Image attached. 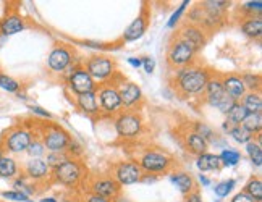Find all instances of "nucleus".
<instances>
[{
  "instance_id": "c85d7f7f",
  "label": "nucleus",
  "mask_w": 262,
  "mask_h": 202,
  "mask_svg": "<svg viewBox=\"0 0 262 202\" xmlns=\"http://www.w3.org/2000/svg\"><path fill=\"white\" fill-rule=\"evenodd\" d=\"M248 117V110L241 105V102H235L230 107V110L225 114V121L231 126H238L243 123V120Z\"/></svg>"
},
{
  "instance_id": "09e8293b",
  "label": "nucleus",
  "mask_w": 262,
  "mask_h": 202,
  "mask_svg": "<svg viewBox=\"0 0 262 202\" xmlns=\"http://www.w3.org/2000/svg\"><path fill=\"white\" fill-rule=\"evenodd\" d=\"M81 44L89 47V49H96V50H107V49L112 47V46H107L104 42H97V40H84V42H81Z\"/></svg>"
},
{
  "instance_id": "a18cd8bd",
  "label": "nucleus",
  "mask_w": 262,
  "mask_h": 202,
  "mask_svg": "<svg viewBox=\"0 0 262 202\" xmlns=\"http://www.w3.org/2000/svg\"><path fill=\"white\" fill-rule=\"evenodd\" d=\"M65 154H67L70 159H79V157H83L84 149H83L81 144L78 143V141H75V139L72 138V141H70V144H68V147H67V150H65Z\"/></svg>"
},
{
  "instance_id": "e433bc0d",
  "label": "nucleus",
  "mask_w": 262,
  "mask_h": 202,
  "mask_svg": "<svg viewBox=\"0 0 262 202\" xmlns=\"http://www.w3.org/2000/svg\"><path fill=\"white\" fill-rule=\"evenodd\" d=\"M235 186H236V179H235V178H228V179L220 181V183H217V185L214 186V193H215V196L222 200V199L228 197L231 193H233Z\"/></svg>"
},
{
  "instance_id": "f3484780",
  "label": "nucleus",
  "mask_w": 262,
  "mask_h": 202,
  "mask_svg": "<svg viewBox=\"0 0 262 202\" xmlns=\"http://www.w3.org/2000/svg\"><path fill=\"white\" fill-rule=\"evenodd\" d=\"M50 167L46 164L44 159H28L21 167V175L33 181L36 185L50 183Z\"/></svg>"
},
{
  "instance_id": "a211bd4d",
  "label": "nucleus",
  "mask_w": 262,
  "mask_h": 202,
  "mask_svg": "<svg viewBox=\"0 0 262 202\" xmlns=\"http://www.w3.org/2000/svg\"><path fill=\"white\" fill-rule=\"evenodd\" d=\"M220 81L227 96L233 100V102H239L248 93L239 73H224V75H220Z\"/></svg>"
},
{
  "instance_id": "c9c22d12",
  "label": "nucleus",
  "mask_w": 262,
  "mask_h": 202,
  "mask_svg": "<svg viewBox=\"0 0 262 202\" xmlns=\"http://www.w3.org/2000/svg\"><path fill=\"white\" fill-rule=\"evenodd\" d=\"M228 136H230L231 139H233L236 144H241V146H245V144L249 143V141H253V139H254V136L251 134L249 131H246L241 125H238V126H231L230 131H228Z\"/></svg>"
},
{
  "instance_id": "8fccbe9b",
  "label": "nucleus",
  "mask_w": 262,
  "mask_h": 202,
  "mask_svg": "<svg viewBox=\"0 0 262 202\" xmlns=\"http://www.w3.org/2000/svg\"><path fill=\"white\" fill-rule=\"evenodd\" d=\"M230 202H256L251 196H248L245 191H239V193H236L233 197L230 199Z\"/></svg>"
},
{
  "instance_id": "603ef678",
  "label": "nucleus",
  "mask_w": 262,
  "mask_h": 202,
  "mask_svg": "<svg viewBox=\"0 0 262 202\" xmlns=\"http://www.w3.org/2000/svg\"><path fill=\"white\" fill-rule=\"evenodd\" d=\"M160 176L157 175H150V173H143V176H141V181L139 183H143V185H156L157 181H159Z\"/></svg>"
},
{
  "instance_id": "49530a36",
  "label": "nucleus",
  "mask_w": 262,
  "mask_h": 202,
  "mask_svg": "<svg viewBox=\"0 0 262 202\" xmlns=\"http://www.w3.org/2000/svg\"><path fill=\"white\" fill-rule=\"evenodd\" d=\"M29 112H31L34 117H39V118H44V120H52L54 115L49 112V110H46L44 107L41 105H28Z\"/></svg>"
},
{
  "instance_id": "37998d69",
  "label": "nucleus",
  "mask_w": 262,
  "mask_h": 202,
  "mask_svg": "<svg viewBox=\"0 0 262 202\" xmlns=\"http://www.w3.org/2000/svg\"><path fill=\"white\" fill-rule=\"evenodd\" d=\"M0 196H2L5 200H12V202H28L29 199H31L29 196H26L25 193H21V191H15V189L2 191Z\"/></svg>"
},
{
  "instance_id": "9b49d317",
  "label": "nucleus",
  "mask_w": 262,
  "mask_h": 202,
  "mask_svg": "<svg viewBox=\"0 0 262 202\" xmlns=\"http://www.w3.org/2000/svg\"><path fill=\"white\" fill-rule=\"evenodd\" d=\"M63 79H65V86L68 89V93L73 94L75 97L86 94V93H93L97 87V84L94 83V79L89 76L83 63L70 66L68 72L63 75Z\"/></svg>"
},
{
  "instance_id": "9d476101",
  "label": "nucleus",
  "mask_w": 262,
  "mask_h": 202,
  "mask_svg": "<svg viewBox=\"0 0 262 202\" xmlns=\"http://www.w3.org/2000/svg\"><path fill=\"white\" fill-rule=\"evenodd\" d=\"M196 49L186 40L175 36L167 47V63L172 70H178L196 63Z\"/></svg>"
},
{
  "instance_id": "4468645a",
  "label": "nucleus",
  "mask_w": 262,
  "mask_h": 202,
  "mask_svg": "<svg viewBox=\"0 0 262 202\" xmlns=\"http://www.w3.org/2000/svg\"><path fill=\"white\" fill-rule=\"evenodd\" d=\"M112 176L120 186L138 185L143 176V170L136 160H120L112 167Z\"/></svg>"
},
{
  "instance_id": "aec40b11",
  "label": "nucleus",
  "mask_w": 262,
  "mask_h": 202,
  "mask_svg": "<svg viewBox=\"0 0 262 202\" xmlns=\"http://www.w3.org/2000/svg\"><path fill=\"white\" fill-rule=\"evenodd\" d=\"M26 28H28L26 19L16 12L7 13L4 18H0V36L2 37L19 34V33H23Z\"/></svg>"
},
{
  "instance_id": "c03bdc74",
  "label": "nucleus",
  "mask_w": 262,
  "mask_h": 202,
  "mask_svg": "<svg viewBox=\"0 0 262 202\" xmlns=\"http://www.w3.org/2000/svg\"><path fill=\"white\" fill-rule=\"evenodd\" d=\"M67 159H70V157L65 152H62V154H58V152H47V157L44 160H46V164L50 167V170H52V168L58 167L60 164H63Z\"/></svg>"
},
{
  "instance_id": "4d7b16f0",
  "label": "nucleus",
  "mask_w": 262,
  "mask_h": 202,
  "mask_svg": "<svg viewBox=\"0 0 262 202\" xmlns=\"http://www.w3.org/2000/svg\"><path fill=\"white\" fill-rule=\"evenodd\" d=\"M230 128H231V125H230V123H227V121L224 120V123H222V131H224V133H227V134H228Z\"/></svg>"
},
{
  "instance_id": "1a4fd4ad",
  "label": "nucleus",
  "mask_w": 262,
  "mask_h": 202,
  "mask_svg": "<svg viewBox=\"0 0 262 202\" xmlns=\"http://www.w3.org/2000/svg\"><path fill=\"white\" fill-rule=\"evenodd\" d=\"M36 134L41 138L47 152L62 154L67 150L70 141H72V136H70L68 131L57 123H52V121L41 125V129H39V133Z\"/></svg>"
},
{
  "instance_id": "dca6fc26",
  "label": "nucleus",
  "mask_w": 262,
  "mask_h": 202,
  "mask_svg": "<svg viewBox=\"0 0 262 202\" xmlns=\"http://www.w3.org/2000/svg\"><path fill=\"white\" fill-rule=\"evenodd\" d=\"M149 23H150V13H149L147 5L144 4L141 7L139 15L125 28V31L122 34V42H135V40L141 39L146 34Z\"/></svg>"
},
{
  "instance_id": "0e129e2a",
  "label": "nucleus",
  "mask_w": 262,
  "mask_h": 202,
  "mask_svg": "<svg viewBox=\"0 0 262 202\" xmlns=\"http://www.w3.org/2000/svg\"><path fill=\"white\" fill-rule=\"evenodd\" d=\"M28 202H34V200H33V199H29V200H28Z\"/></svg>"
},
{
  "instance_id": "ea45409f",
  "label": "nucleus",
  "mask_w": 262,
  "mask_h": 202,
  "mask_svg": "<svg viewBox=\"0 0 262 202\" xmlns=\"http://www.w3.org/2000/svg\"><path fill=\"white\" fill-rule=\"evenodd\" d=\"M189 0H183L180 5H178V8L175 10V12L172 13V16L168 18V21H167V28L168 29H175L177 26H178V23H180V19L183 18V15H185V12H186V8L189 7Z\"/></svg>"
},
{
  "instance_id": "680f3d73",
  "label": "nucleus",
  "mask_w": 262,
  "mask_h": 202,
  "mask_svg": "<svg viewBox=\"0 0 262 202\" xmlns=\"http://www.w3.org/2000/svg\"><path fill=\"white\" fill-rule=\"evenodd\" d=\"M4 155H5V154H4V150H2V149H0V159H2Z\"/></svg>"
},
{
  "instance_id": "cd10ccee",
  "label": "nucleus",
  "mask_w": 262,
  "mask_h": 202,
  "mask_svg": "<svg viewBox=\"0 0 262 202\" xmlns=\"http://www.w3.org/2000/svg\"><path fill=\"white\" fill-rule=\"evenodd\" d=\"M241 105H243L248 114H262V97H260V93H248L245 94V97L239 100Z\"/></svg>"
},
{
  "instance_id": "393cba45",
  "label": "nucleus",
  "mask_w": 262,
  "mask_h": 202,
  "mask_svg": "<svg viewBox=\"0 0 262 202\" xmlns=\"http://www.w3.org/2000/svg\"><path fill=\"white\" fill-rule=\"evenodd\" d=\"M239 29L248 39H260L262 36V16H245L239 23Z\"/></svg>"
},
{
  "instance_id": "bb28decb",
  "label": "nucleus",
  "mask_w": 262,
  "mask_h": 202,
  "mask_svg": "<svg viewBox=\"0 0 262 202\" xmlns=\"http://www.w3.org/2000/svg\"><path fill=\"white\" fill-rule=\"evenodd\" d=\"M260 134L254 136L253 141H249L248 144H245V152L249 157L251 164L256 168H262V144H260Z\"/></svg>"
},
{
  "instance_id": "69168bd1",
  "label": "nucleus",
  "mask_w": 262,
  "mask_h": 202,
  "mask_svg": "<svg viewBox=\"0 0 262 202\" xmlns=\"http://www.w3.org/2000/svg\"><path fill=\"white\" fill-rule=\"evenodd\" d=\"M0 202H5V200H2V199H0Z\"/></svg>"
},
{
  "instance_id": "5fc2aeb1",
  "label": "nucleus",
  "mask_w": 262,
  "mask_h": 202,
  "mask_svg": "<svg viewBox=\"0 0 262 202\" xmlns=\"http://www.w3.org/2000/svg\"><path fill=\"white\" fill-rule=\"evenodd\" d=\"M198 181H199V185H203L204 188H207V186L212 185V179H210V178H209L207 175H204V173H199Z\"/></svg>"
},
{
  "instance_id": "f8f14e48",
  "label": "nucleus",
  "mask_w": 262,
  "mask_h": 202,
  "mask_svg": "<svg viewBox=\"0 0 262 202\" xmlns=\"http://www.w3.org/2000/svg\"><path fill=\"white\" fill-rule=\"evenodd\" d=\"M203 97H204V102L207 105L217 108L219 112H222L224 115L228 112L230 107L235 104L233 100H231L227 96L225 91H224V86H222V81H220V75L219 73H212V76L209 78Z\"/></svg>"
},
{
  "instance_id": "412c9836",
  "label": "nucleus",
  "mask_w": 262,
  "mask_h": 202,
  "mask_svg": "<svg viewBox=\"0 0 262 202\" xmlns=\"http://www.w3.org/2000/svg\"><path fill=\"white\" fill-rule=\"evenodd\" d=\"M75 105L81 114H84L89 118H100V108L97 102L96 91L93 93H86L75 97Z\"/></svg>"
},
{
  "instance_id": "473e14b6",
  "label": "nucleus",
  "mask_w": 262,
  "mask_h": 202,
  "mask_svg": "<svg viewBox=\"0 0 262 202\" xmlns=\"http://www.w3.org/2000/svg\"><path fill=\"white\" fill-rule=\"evenodd\" d=\"M0 89L7 91L10 94H18L23 91V84H21V81H18L16 78L0 72Z\"/></svg>"
},
{
  "instance_id": "a19ab883",
  "label": "nucleus",
  "mask_w": 262,
  "mask_h": 202,
  "mask_svg": "<svg viewBox=\"0 0 262 202\" xmlns=\"http://www.w3.org/2000/svg\"><path fill=\"white\" fill-rule=\"evenodd\" d=\"M241 79H243L246 91H251V93H260V76L256 73H243L241 75Z\"/></svg>"
},
{
  "instance_id": "b1692460",
  "label": "nucleus",
  "mask_w": 262,
  "mask_h": 202,
  "mask_svg": "<svg viewBox=\"0 0 262 202\" xmlns=\"http://www.w3.org/2000/svg\"><path fill=\"white\" fill-rule=\"evenodd\" d=\"M196 168L201 171V173H217L222 168V164H220V159H219V154H212V152H204L196 157Z\"/></svg>"
},
{
  "instance_id": "58836bf2",
  "label": "nucleus",
  "mask_w": 262,
  "mask_h": 202,
  "mask_svg": "<svg viewBox=\"0 0 262 202\" xmlns=\"http://www.w3.org/2000/svg\"><path fill=\"white\" fill-rule=\"evenodd\" d=\"M46 147H44V144H42V141H41V138H39L37 134L34 136V139L31 141V144L28 146V149H26V152L25 154H28V157L29 159H42L44 155H46Z\"/></svg>"
},
{
  "instance_id": "864d4df0",
  "label": "nucleus",
  "mask_w": 262,
  "mask_h": 202,
  "mask_svg": "<svg viewBox=\"0 0 262 202\" xmlns=\"http://www.w3.org/2000/svg\"><path fill=\"white\" fill-rule=\"evenodd\" d=\"M83 202H112V200H108V199H104V197H100L97 194H93V193H88L84 196V200Z\"/></svg>"
},
{
  "instance_id": "f704fd0d",
  "label": "nucleus",
  "mask_w": 262,
  "mask_h": 202,
  "mask_svg": "<svg viewBox=\"0 0 262 202\" xmlns=\"http://www.w3.org/2000/svg\"><path fill=\"white\" fill-rule=\"evenodd\" d=\"M241 126H243L246 131H249L253 136L260 134V131H262V114H248V117L243 120Z\"/></svg>"
},
{
  "instance_id": "f257e3e1",
  "label": "nucleus",
  "mask_w": 262,
  "mask_h": 202,
  "mask_svg": "<svg viewBox=\"0 0 262 202\" xmlns=\"http://www.w3.org/2000/svg\"><path fill=\"white\" fill-rule=\"evenodd\" d=\"M214 72L209 68L193 63L183 68L175 70V75L172 78V86L175 93L183 99H196L204 94L209 78L212 76Z\"/></svg>"
},
{
  "instance_id": "de8ad7c7",
  "label": "nucleus",
  "mask_w": 262,
  "mask_h": 202,
  "mask_svg": "<svg viewBox=\"0 0 262 202\" xmlns=\"http://www.w3.org/2000/svg\"><path fill=\"white\" fill-rule=\"evenodd\" d=\"M141 60H143V65H141V68H144V72L147 75H152L154 70H156V58H152V57H141Z\"/></svg>"
},
{
  "instance_id": "e2e57ef3",
  "label": "nucleus",
  "mask_w": 262,
  "mask_h": 202,
  "mask_svg": "<svg viewBox=\"0 0 262 202\" xmlns=\"http://www.w3.org/2000/svg\"><path fill=\"white\" fill-rule=\"evenodd\" d=\"M214 202H222V200H220V199H217V200H214Z\"/></svg>"
},
{
  "instance_id": "052dcab7",
  "label": "nucleus",
  "mask_w": 262,
  "mask_h": 202,
  "mask_svg": "<svg viewBox=\"0 0 262 202\" xmlns=\"http://www.w3.org/2000/svg\"><path fill=\"white\" fill-rule=\"evenodd\" d=\"M60 202H75V200H72V199H63V200H60Z\"/></svg>"
},
{
  "instance_id": "3c124183",
  "label": "nucleus",
  "mask_w": 262,
  "mask_h": 202,
  "mask_svg": "<svg viewBox=\"0 0 262 202\" xmlns=\"http://www.w3.org/2000/svg\"><path fill=\"white\" fill-rule=\"evenodd\" d=\"M183 202H204V200H203V196H201V193H199V189H194V191H191L189 194L185 196Z\"/></svg>"
},
{
  "instance_id": "c756f323",
  "label": "nucleus",
  "mask_w": 262,
  "mask_h": 202,
  "mask_svg": "<svg viewBox=\"0 0 262 202\" xmlns=\"http://www.w3.org/2000/svg\"><path fill=\"white\" fill-rule=\"evenodd\" d=\"M230 4L231 2H227V0H204V2H201V8H204L206 12L212 13V15H217V16H224L225 12L230 8Z\"/></svg>"
},
{
  "instance_id": "4c0bfd02",
  "label": "nucleus",
  "mask_w": 262,
  "mask_h": 202,
  "mask_svg": "<svg viewBox=\"0 0 262 202\" xmlns=\"http://www.w3.org/2000/svg\"><path fill=\"white\" fill-rule=\"evenodd\" d=\"M196 134H199L201 138H204L207 143H214V141H217V133L214 131V128H210L209 125L203 123V121H196V123L193 125V129Z\"/></svg>"
},
{
  "instance_id": "39448f33",
  "label": "nucleus",
  "mask_w": 262,
  "mask_h": 202,
  "mask_svg": "<svg viewBox=\"0 0 262 202\" xmlns=\"http://www.w3.org/2000/svg\"><path fill=\"white\" fill-rule=\"evenodd\" d=\"M114 128L120 139L135 141L144 133V118L138 110H122L114 118Z\"/></svg>"
},
{
  "instance_id": "7c9ffc66",
  "label": "nucleus",
  "mask_w": 262,
  "mask_h": 202,
  "mask_svg": "<svg viewBox=\"0 0 262 202\" xmlns=\"http://www.w3.org/2000/svg\"><path fill=\"white\" fill-rule=\"evenodd\" d=\"M12 181H13V189H15V191H21V193H25V194L29 196V197L39 193L37 185L33 183V181H29L28 178H25L23 175L16 176V178L12 179Z\"/></svg>"
},
{
  "instance_id": "423d86ee",
  "label": "nucleus",
  "mask_w": 262,
  "mask_h": 202,
  "mask_svg": "<svg viewBox=\"0 0 262 202\" xmlns=\"http://www.w3.org/2000/svg\"><path fill=\"white\" fill-rule=\"evenodd\" d=\"M83 66L86 68V72L94 79V83L97 86L108 83V81H114L120 75L115 60L112 57L102 55V54L91 55L83 62Z\"/></svg>"
},
{
  "instance_id": "bf43d9fd",
  "label": "nucleus",
  "mask_w": 262,
  "mask_h": 202,
  "mask_svg": "<svg viewBox=\"0 0 262 202\" xmlns=\"http://www.w3.org/2000/svg\"><path fill=\"white\" fill-rule=\"evenodd\" d=\"M41 202H58V200L55 197H42Z\"/></svg>"
},
{
  "instance_id": "a878e982",
  "label": "nucleus",
  "mask_w": 262,
  "mask_h": 202,
  "mask_svg": "<svg viewBox=\"0 0 262 202\" xmlns=\"http://www.w3.org/2000/svg\"><path fill=\"white\" fill-rule=\"evenodd\" d=\"M21 175V165L12 155H4L0 159V178L2 179H15Z\"/></svg>"
},
{
  "instance_id": "4be33fe9",
  "label": "nucleus",
  "mask_w": 262,
  "mask_h": 202,
  "mask_svg": "<svg viewBox=\"0 0 262 202\" xmlns=\"http://www.w3.org/2000/svg\"><path fill=\"white\" fill-rule=\"evenodd\" d=\"M168 179H170V183H172L183 196L189 194L191 191L198 189L196 179L191 176L189 173H186V171H183V170L173 171V173L168 176Z\"/></svg>"
},
{
  "instance_id": "20e7f679",
  "label": "nucleus",
  "mask_w": 262,
  "mask_h": 202,
  "mask_svg": "<svg viewBox=\"0 0 262 202\" xmlns=\"http://www.w3.org/2000/svg\"><path fill=\"white\" fill-rule=\"evenodd\" d=\"M143 173H150V175H164L175 167V159L170 155L167 150L157 149V147H149L143 154L139 155L136 160Z\"/></svg>"
},
{
  "instance_id": "2f4dec72",
  "label": "nucleus",
  "mask_w": 262,
  "mask_h": 202,
  "mask_svg": "<svg viewBox=\"0 0 262 202\" xmlns=\"http://www.w3.org/2000/svg\"><path fill=\"white\" fill-rule=\"evenodd\" d=\"M245 193L253 197L256 202H262V179L259 175L251 176L245 185Z\"/></svg>"
},
{
  "instance_id": "72a5a7b5",
  "label": "nucleus",
  "mask_w": 262,
  "mask_h": 202,
  "mask_svg": "<svg viewBox=\"0 0 262 202\" xmlns=\"http://www.w3.org/2000/svg\"><path fill=\"white\" fill-rule=\"evenodd\" d=\"M219 159H220L222 167H236L241 162V152L236 149L227 147V149H222Z\"/></svg>"
},
{
  "instance_id": "6e6d98bb",
  "label": "nucleus",
  "mask_w": 262,
  "mask_h": 202,
  "mask_svg": "<svg viewBox=\"0 0 262 202\" xmlns=\"http://www.w3.org/2000/svg\"><path fill=\"white\" fill-rule=\"evenodd\" d=\"M128 63L133 68H141V65H143V60H141V57H129Z\"/></svg>"
},
{
  "instance_id": "2eb2a0df",
  "label": "nucleus",
  "mask_w": 262,
  "mask_h": 202,
  "mask_svg": "<svg viewBox=\"0 0 262 202\" xmlns=\"http://www.w3.org/2000/svg\"><path fill=\"white\" fill-rule=\"evenodd\" d=\"M89 193L115 202L118 197H122V186L117 183L112 175H102L89 181Z\"/></svg>"
},
{
  "instance_id": "ddd939ff",
  "label": "nucleus",
  "mask_w": 262,
  "mask_h": 202,
  "mask_svg": "<svg viewBox=\"0 0 262 202\" xmlns=\"http://www.w3.org/2000/svg\"><path fill=\"white\" fill-rule=\"evenodd\" d=\"M114 83L118 87V94L122 99V105L123 110H139L144 104V94L143 89H141L133 81L125 79L122 75H118Z\"/></svg>"
},
{
  "instance_id": "13d9d810",
  "label": "nucleus",
  "mask_w": 262,
  "mask_h": 202,
  "mask_svg": "<svg viewBox=\"0 0 262 202\" xmlns=\"http://www.w3.org/2000/svg\"><path fill=\"white\" fill-rule=\"evenodd\" d=\"M19 100H28V96H26V93H23V91H21V93H18V94H15Z\"/></svg>"
},
{
  "instance_id": "79ce46f5",
  "label": "nucleus",
  "mask_w": 262,
  "mask_h": 202,
  "mask_svg": "<svg viewBox=\"0 0 262 202\" xmlns=\"http://www.w3.org/2000/svg\"><path fill=\"white\" fill-rule=\"evenodd\" d=\"M241 12L246 16H259L262 12V2L260 0H254V2H245L241 5Z\"/></svg>"
},
{
  "instance_id": "7ed1b4c3",
  "label": "nucleus",
  "mask_w": 262,
  "mask_h": 202,
  "mask_svg": "<svg viewBox=\"0 0 262 202\" xmlns=\"http://www.w3.org/2000/svg\"><path fill=\"white\" fill-rule=\"evenodd\" d=\"M36 133L26 123H16L7 128L0 136V149L5 155H21L26 152L28 146L31 144Z\"/></svg>"
},
{
  "instance_id": "5701e85b",
  "label": "nucleus",
  "mask_w": 262,
  "mask_h": 202,
  "mask_svg": "<svg viewBox=\"0 0 262 202\" xmlns=\"http://www.w3.org/2000/svg\"><path fill=\"white\" fill-rule=\"evenodd\" d=\"M183 146H185V149L188 150L189 154H193L196 157L207 152V149H209L207 141L204 138H201L199 134H196L194 131H188V133H185Z\"/></svg>"
},
{
  "instance_id": "6e6552de",
  "label": "nucleus",
  "mask_w": 262,
  "mask_h": 202,
  "mask_svg": "<svg viewBox=\"0 0 262 202\" xmlns=\"http://www.w3.org/2000/svg\"><path fill=\"white\" fill-rule=\"evenodd\" d=\"M96 96H97V102L100 108V117L115 118L123 110L122 99H120V94H118V87L114 81L99 84L96 87Z\"/></svg>"
},
{
  "instance_id": "6ab92c4d",
  "label": "nucleus",
  "mask_w": 262,
  "mask_h": 202,
  "mask_svg": "<svg viewBox=\"0 0 262 202\" xmlns=\"http://www.w3.org/2000/svg\"><path fill=\"white\" fill-rule=\"evenodd\" d=\"M178 37H181L183 40H186L188 44H191L194 49H196V52H199L201 49H203L207 42V39H209V34L206 31H203L199 26H194V25H189V23H183L181 25V28L178 29V33H177Z\"/></svg>"
},
{
  "instance_id": "0eeeda50",
  "label": "nucleus",
  "mask_w": 262,
  "mask_h": 202,
  "mask_svg": "<svg viewBox=\"0 0 262 202\" xmlns=\"http://www.w3.org/2000/svg\"><path fill=\"white\" fill-rule=\"evenodd\" d=\"M78 55L75 54L73 47H70L65 42H57L47 55L46 66L47 72L52 76H63L70 66L76 65ZM81 65V63H79Z\"/></svg>"
},
{
  "instance_id": "f03ea898",
  "label": "nucleus",
  "mask_w": 262,
  "mask_h": 202,
  "mask_svg": "<svg viewBox=\"0 0 262 202\" xmlns=\"http://www.w3.org/2000/svg\"><path fill=\"white\" fill-rule=\"evenodd\" d=\"M88 176V168L81 159H67L63 164L52 168L50 171V183L60 185L67 189L79 188Z\"/></svg>"
}]
</instances>
